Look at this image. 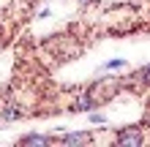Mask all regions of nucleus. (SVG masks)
<instances>
[{
    "instance_id": "nucleus-5",
    "label": "nucleus",
    "mask_w": 150,
    "mask_h": 147,
    "mask_svg": "<svg viewBox=\"0 0 150 147\" xmlns=\"http://www.w3.org/2000/svg\"><path fill=\"white\" fill-rule=\"evenodd\" d=\"M22 117V109L19 106H6L3 109V120H19Z\"/></svg>"
},
{
    "instance_id": "nucleus-2",
    "label": "nucleus",
    "mask_w": 150,
    "mask_h": 147,
    "mask_svg": "<svg viewBox=\"0 0 150 147\" xmlns=\"http://www.w3.org/2000/svg\"><path fill=\"white\" fill-rule=\"evenodd\" d=\"M52 142H55V139H52V136H41V134H28V136H22V139H19V144L22 147H41V144H52Z\"/></svg>"
},
{
    "instance_id": "nucleus-8",
    "label": "nucleus",
    "mask_w": 150,
    "mask_h": 147,
    "mask_svg": "<svg viewBox=\"0 0 150 147\" xmlns=\"http://www.w3.org/2000/svg\"><path fill=\"white\" fill-rule=\"evenodd\" d=\"M90 120H93V123H107V117H104V115H90Z\"/></svg>"
},
{
    "instance_id": "nucleus-3",
    "label": "nucleus",
    "mask_w": 150,
    "mask_h": 147,
    "mask_svg": "<svg viewBox=\"0 0 150 147\" xmlns=\"http://www.w3.org/2000/svg\"><path fill=\"white\" fill-rule=\"evenodd\" d=\"M90 142V134L87 131H76V134H66L63 139H60V144H66V147H71V144H87Z\"/></svg>"
},
{
    "instance_id": "nucleus-7",
    "label": "nucleus",
    "mask_w": 150,
    "mask_h": 147,
    "mask_svg": "<svg viewBox=\"0 0 150 147\" xmlns=\"http://www.w3.org/2000/svg\"><path fill=\"white\" fill-rule=\"evenodd\" d=\"M120 65H126V63H123V60H109L107 63V68H120Z\"/></svg>"
},
{
    "instance_id": "nucleus-6",
    "label": "nucleus",
    "mask_w": 150,
    "mask_h": 147,
    "mask_svg": "<svg viewBox=\"0 0 150 147\" xmlns=\"http://www.w3.org/2000/svg\"><path fill=\"white\" fill-rule=\"evenodd\" d=\"M137 82H142V84H150V65L142 68V71L137 74Z\"/></svg>"
},
{
    "instance_id": "nucleus-1",
    "label": "nucleus",
    "mask_w": 150,
    "mask_h": 147,
    "mask_svg": "<svg viewBox=\"0 0 150 147\" xmlns=\"http://www.w3.org/2000/svg\"><path fill=\"white\" fill-rule=\"evenodd\" d=\"M115 144H120V147H139V144H145V134H142V128H123V131H117V139H115Z\"/></svg>"
},
{
    "instance_id": "nucleus-4",
    "label": "nucleus",
    "mask_w": 150,
    "mask_h": 147,
    "mask_svg": "<svg viewBox=\"0 0 150 147\" xmlns=\"http://www.w3.org/2000/svg\"><path fill=\"white\" fill-rule=\"evenodd\" d=\"M93 103H96V98L90 96V93H82V96L76 98V103H74V106H76L79 112H85V109H93Z\"/></svg>"
}]
</instances>
